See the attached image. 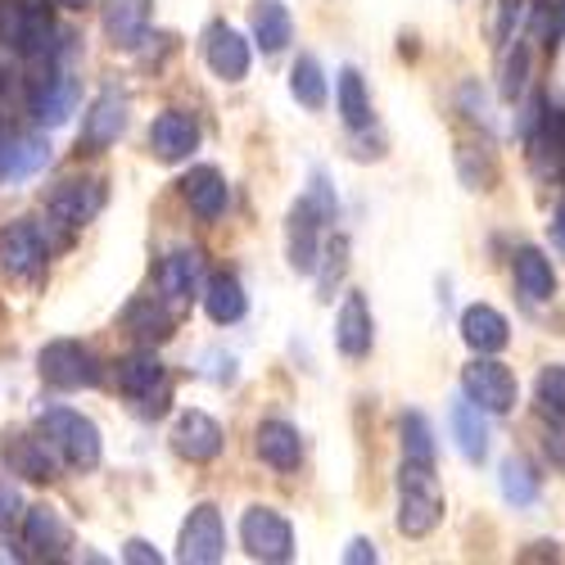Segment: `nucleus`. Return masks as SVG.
<instances>
[{"mask_svg":"<svg viewBox=\"0 0 565 565\" xmlns=\"http://www.w3.org/2000/svg\"><path fill=\"white\" fill-rule=\"evenodd\" d=\"M349 267V241L344 235H331L321 245V263H317V286H321V299H331V290L340 286V276Z\"/></svg>","mask_w":565,"mask_h":565,"instance_id":"nucleus-35","label":"nucleus"},{"mask_svg":"<svg viewBox=\"0 0 565 565\" xmlns=\"http://www.w3.org/2000/svg\"><path fill=\"white\" fill-rule=\"evenodd\" d=\"M100 14H105V32L114 45L122 51H136L146 41L150 28V0H100Z\"/></svg>","mask_w":565,"mask_h":565,"instance_id":"nucleus-21","label":"nucleus"},{"mask_svg":"<svg viewBox=\"0 0 565 565\" xmlns=\"http://www.w3.org/2000/svg\"><path fill=\"white\" fill-rule=\"evenodd\" d=\"M36 371L45 385L55 390H90L100 385V362L86 344L77 340H51L41 353H36Z\"/></svg>","mask_w":565,"mask_h":565,"instance_id":"nucleus-3","label":"nucleus"},{"mask_svg":"<svg viewBox=\"0 0 565 565\" xmlns=\"http://www.w3.org/2000/svg\"><path fill=\"white\" fill-rule=\"evenodd\" d=\"M552 245L565 254V200H561L556 213H552Z\"/></svg>","mask_w":565,"mask_h":565,"instance_id":"nucleus-44","label":"nucleus"},{"mask_svg":"<svg viewBox=\"0 0 565 565\" xmlns=\"http://www.w3.org/2000/svg\"><path fill=\"white\" fill-rule=\"evenodd\" d=\"M51 452H55L51 444L32 439V435H6V439H0V457H6L10 476H23L32 484L55 480V457Z\"/></svg>","mask_w":565,"mask_h":565,"instance_id":"nucleus-16","label":"nucleus"},{"mask_svg":"<svg viewBox=\"0 0 565 565\" xmlns=\"http://www.w3.org/2000/svg\"><path fill=\"white\" fill-rule=\"evenodd\" d=\"M321 226H331V222H326V217L308 204V195H303V200L290 209V222H286V254H290V267L303 271V276H312L317 263H321Z\"/></svg>","mask_w":565,"mask_h":565,"instance_id":"nucleus-10","label":"nucleus"},{"mask_svg":"<svg viewBox=\"0 0 565 565\" xmlns=\"http://www.w3.org/2000/svg\"><path fill=\"white\" fill-rule=\"evenodd\" d=\"M371 340H375V321H371L366 299L362 295H344L340 317H335V349L358 362V358L371 353Z\"/></svg>","mask_w":565,"mask_h":565,"instance_id":"nucleus-19","label":"nucleus"},{"mask_svg":"<svg viewBox=\"0 0 565 565\" xmlns=\"http://www.w3.org/2000/svg\"><path fill=\"white\" fill-rule=\"evenodd\" d=\"M511 271H515V290H521L530 303H547L556 295V271H552V263H547L543 249H534V245L515 249Z\"/></svg>","mask_w":565,"mask_h":565,"instance_id":"nucleus-26","label":"nucleus"},{"mask_svg":"<svg viewBox=\"0 0 565 565\" xmlns=\"http://www.w3.org/2000/svg\"><path fill=\"white\" fill-rule=\"evenodd\" d=\"M254 452L271 466V470H299L303 461V439L290 420H263L254 435Z\"/></svg>","mask_w":565,"mask_h":565,"instance_id":"nucleus-22","label":"nucleus"},{"mask_svg":"<svg viewBox=\"0 0 565 565\" xmlns=\"http://www.w3.org/2000/svg\"><path fill=\"white\" fill-rule=\"evenodd\" d=\"M100 204H105L100 181H60L51 200H45V213H51V222L64 226V235H73L100 213Z\"/></svg>","mask_w":565,"mask_h":565,"instance_id":"nucleus-9","label":"nucleus"},{"mask_svg":"<svg viewBox=\"0 0 565 565\" xmlns=\"http://www.w3.org/2000/svg\"><path fill=\"white\" fill-rule=\"evenodd\" d=\"M534 394H539L543 416H552L556 426H565V366H543L539 381H534Z\"/></svg>","mask_w":565,"mask_h":565,"instance_id":"nucleus-36","label":"nucleus"},{"mask_svg":"<svg viewBox=\"0 0 565 565\" xmlns=\"http://www.w3.org/2000/svg\"><path fill=\"white\" fill-rule=\"evenodd\" d=\"M77 100H82L77 77L55 73V77H45V82L32 90V118H36L41 127H64L68 114L77 109Z\"/></svg>","mask_w":565,"mask_h":565,"instance_id":"nucleus-20","label":"nucleus"},{"mask_svg":"<svg viewBox=\"0 0 565 565\" xmlns=\"http://www.w3.org/2000/svg\"><path fill=\"white\" fill-rule=\"evenodd\" d=\"M222 426L209 416V412H181L177 416V426H172V448H177V457H185V461H195V466H204V461H213L217 452H222Z\"/></svg>","mask_w":565,"mask_h":565,"instance_id":"nucleus-13","label":"nucleus"},{"mask_svg":"<svg viewBox=\"0 0 565 565\" xmlns=\"http://www.w3.org/2000/svg\"><path fill=\"white\" fill-rule=\"evenodd\" d=\"M127 331H131L136 340H146V344H163V340L172 335V317H168L154 299H140V303L127 308Z\"/></svg>","mask_w":565,"mask_h":565,"instance_id":"nucleus-32","label":"nucleus"},{"mask_svg":"<svg viewBox=\"0 0 565 565\" xmlns=\"http://www.w3.org/2000/svg\"><path fill=\"white\" fill-rule=\"evenodd\" d=\"M209 362H213V366H209V375H213V381H217V385H231V381H235V358L209 353Z\"/></svg>","mask_w":565,"mask_h":565,"instance_id":"nucleus-42","label":"nucleus"},{"mask_svg":"<svg viewBox=\"0 0 565 565\" xmlns=\"http://www.w3.org/2000/svg\"><path fill=\"white\" fill-rule=\"evenodd\" d=\"M552 32H565V0H561V10H556V23H552Z\"/></svg>","mask_w":565,"mask_h":565,"instance_id":"nucleus-45","label":"nucleus"},{"mask_svg":"<svg viewBox=\"0 0 565 565\" xmlns=\"http://www.w3.org/2000/svg\"><path fill=\"white\" fill-rule=\"evenodd\" d=\"M45 258H51V245L36 222H10L0 226V271L14 280H36L45 271Z\"/></svg>","mask_w":565,"mask_h":565,"instance_id":"nucleus-6","label":"nucleus"},{"mask_svg":"<svg viewBox=\"0 0 565 565\" xmlns=\"http://www.w3.org/2000/svg\"><path fill=\"white\" fill-rule=\"evenodd\" d=\"M290 96L303 109H326V73L317 64V55H299L290 68Z\"/></svg>","mask_w":565,"mask_h":565,"instance_id":"nucleus-31","label":"nucleus"},{"mask_svg":"<svg viewBox=\"0 0 565 565\" xmlns=\"http://www.w3.org/2000/svg\"><path fill=\"white\" fill-rule=\"evenodd\" d=\"M303 195H308V204H312V209H317L326 222H335L340 200H335V185H331V177H326L321 168L312 172V181H308V191H303Z\"/></svg>","mask_w":565,"mask_h":565,"instance_id":"nucleus-37","label":"nucleus"},{"mask_svg":"<svg viewBox=\"0 0 565 565\" xmlns=\"http://www.w3.org/2000/svg\"><path fill=\"white\" fill-rule=\"evenodd\" d=\"M14 515H19V493L10 484H0V530H10Z\"/></svg>","mask_w":565,"mask_h":565,"instance_id":"nucleus-41","label":"nucleus"},{"mask_svg":"<svg viewBox=\"0 0 565 565\" xmlns=\"http://www.w3.org/2000/svg\"><path fill=\"white\" fill-rule=\"evenodd\" d=\"M200 276H204V258L195 249H172L159 263V290H163V299L185 303V299L200 290Z\"/></svg>","mask_w":565,"mask_h":565,"instance_id":"nucleus-25","label":"nucleus"},{"mask_svg":"<svg viewBox=\"0 0 565 565\" xmlns=\"http://www.w3.org/2000/svg\"><path fill=\"white\" fill-rule=\"evenodd\" d=\"M344 561H349V565H375V561H381V552H375L371 539H353V543L344 547Z\"/></svg>","mask_w":565,"mask_h":565,"instance_id":"nucleus-40","label":"nucleus"},{"mask_svg":"<svg viewBox=\"0 0 565 565\" xmlns=\"http://www.w3.org/2000/svg\"><path fill=\"white\" fill-rule=\"evenodd\" d=\"M204 312H209L217 326H235V321H241V317L249 312V299H245L241 276H231V271L209 276V286H204Z\"/></svg>","mask_w":565,"mask_h":565,"instance_id":"nucleus-28","label":"nucleus"},{"mask_svg":"<svg viewBox=\"0 0 565 565\" xmlns=\"http://www.w3.org/2000/svg\"><path fill=\"white\" fill-rule=\"evenodd\" d=\"M0 32H6V45H14L19 55L28 60H41V55H55V23L45 10H0Z\"/></svg>","mask_w":565,"mask_h":565,"instance_id":"nucleus-8","label":"nucleus"},{"mask_svg":"<svg viewBox=\"0 0 565 565\" xmlns=\"http://www.w3.org/2000/svg\"><path fill=\"white\" fill-rule=\"evenodd\" d=\"M36 426H41V439L51 444L73 470H96L100 466V430H96V420L73 412V407H45L36 416Z\"/></svg>","mask_w":565,"mask_h":565,"instance_id":"nucleus-2","label":"nucleus"},{"mask_svg":"<svg viewBox=\"0 0 565 565\" xmlns=\"http://www.w3.org/2000/svg\"><path fill=\"white\" fill-rule=\"evenodd\" d=\"M461 394L470 403H480L484 412H493V416H507L515 407V398H521V385H515L511 366L493 362V353H480L461 371Z\"/></svg>","mask_w":565,"mask_h":565,"instance_id":"nucleus-4","label":"nucleus"},{"mask_svg":"<svg viewBox=\"0 0 565 565\" xmlns=\"http://www.w3.org/2000/svg\"><path fill=\"white\" fill-rule=\"evenodd\" d=\"M254 41L263 55H280L295 41V19L280 0H258L254 6Z\"/></svg>","mask_w":565,"mask_h":565,"instance_id":"nucleus-29","label":"nucleus"},{"mask_svg":"<svg viewBox=\"0 0 565 565\" xmlns=\"http://www.w3.org/2000/svg\"><path fill=\"white\" fill-rule=\"evenodd\" d=\"M521 90H525V51H521V45H515V55L507 60V77H502V96H507V100H515V96H521Z\"/></svg>","mask_w":565,"mask_h":565,"instance_id":"nucleus-38","label":"nucleus"},{"mask_svg":"<svg viewBox=\"0 0 565 565\" xmlns=\"http://www.w3.org/2000/svg\"><path fill=\"white\" fill-rule=\"evenodd\" d=\"M226 552V530H222V511L213 502H200L181 525V543H177V556L185 565H213L222 561Z\"/></svg>","mask_w":565,"mask_h":565,"instance_id":"nucleus-7","label":"nucleus"},{"mask_svg":"<svg viewBox=\"0 0 565 565\" xmlns=\"http://www.w3.org/2000/svg\"><path fill=\"white\" fill-rule=\"evenodd\" d=\"M498 484H502V498L515 502V507H530V502L539 498V476H534V466L521 461V457H507V461H502Z\"/></svg>","mask_w":565,"mask_h":565,"instance_id":"nucleus-34","label":"nucleus"},{"mask_svg":"<svg viewBox=\"0 0 565 565\" xmlns=\"http://www.w3.org/2000/svg\"><path fill=\"white\" fill-rule=\"evenodd\" d=\"M335 100H340V118L353 127V131H362V127H371V96H366V82H362V73L358 68H344L340 73V90H335Z\"/></svg>","mask_w":565,"mask_h":565,"instance_id":"nucleus-30","label":"nucleus"},{"mask_svg":"<svg viewBox=\"0 0 565 565\" xmlns=\"http://www.w3.org/2000/svg\"><path fill=\"white\" fill-rule=\"evenodd\" d=\"M45 163H51V140H45V136L0 131V181L36 177Z\"/></svg>","mask_w":565,"mask_h":565,"instance_id":"nucleus-15","label":"nucleus"},{"mask_svg":"<svg viewBox=\"0 0 565 565\" xmlns=\"http://www.w3.org/2000/svg\"><path fill=\"white\" fill-rule=\"evenodd\" d=\"M511 23H521V0H507V10H502V28H498V36H502V41H511Z\"/></svg>","mask_w":565,"mask_h":565,"instance_id":"nucleus-43","label":"nucleus"},{"mask_svg":"<svg viewBox=\"0 0 565 565\" xmlns=\"http://www.w3.org/2000/svg\"><path fill=\"white\" fill-rule=\"evenodd\" d=\"M122 131H127V96L122 90H100L82 118V146L100 154V150L118 146Z\"/></svg>","mask_w":565,"mask_h":565,"instance_id":"nucleus-12","label":"nucleus"},{"mask_svg":"<svg viewBox=\"0 0 565 565\" xmlns=\"http://www.w3.org/2000/svg\"><path fill=\"white\" fill-rule=\"evenodd\" d=\"M204 60H209L213 77H222V82H245V77H249V41L235 32V28H226V23H213V28L204 32Z\"/></svg>","mask_w":565,"mask_h":565,"instance_id":"nucleus-14","label":"nucleus"},{"mask_svg":"<svg viewBox=\"0 0 565 565\" xmlns=\"http://www.w3.org/2000/svg\"><path fill=\"white\" fill-rule=\"evenodd\" d=\"M181 195H185V204H191L204 222H217V217L226 213V200H231L226 177H222L213 163H200V168L185 172V177H181Z\"/></svg>","mask_w":565,"mask_h":565,"instance_id":"nucleus-18","label":"nucleus"},{"mask_svg":"<svg viewBox=\"0 0 565 565\" xmlns=\"http://www.w3.org/2000/svg\"><path fill=\"white\" fill-rule=\"evenodd\" d=\"M444 521V489L435 480V466L403 461L398 470V534L426 539Z\"/></svg>","mask_w":565,"mask_h":565,"instance_id":"nucleus-1","label":"nucleus"},{"mask_svg":"<svg viewBox=\"0 0 565 565\" xmlns=\"http://www.w3.org/2000/svg\"><path fill=\"white\" fill-rule=\"evenodd\" d=\"M150 150L154 159L163 163H181V159H191L200 150V122L195 114H185V109H168L150 122Z\"/></svg>","mask_w":565,"mask_h":565,"instance_id":"nucleus-11","label":"nucleus"},{"mask_svg":"<svg viewBox=\"0 0 565 565\" xmlns=\"http://www.w3.org/2000/svg\"><path fill=\"white\" fill-rule=\"evenodd\" d=\"M398 435H403V461H420V466H435V430L420 412H407L398 420Z\"/></svg>","mask_w":565,"mask_h":565,"instance_id":"nucleus-33","label":"nucleus"},{"mask_svg":"<svg viewBox=\"0 0 565 565\" xmlns=\"http://www.w3.org/2000/svg\"><path fill=\"white\" fill-rule=\"evenodd\" d=\"M23 539H28V547L36 556H64L73 547V530H68V521L55 507H32L23 515Z\"/></svg>","mask_w":565,"mask_h":565,"instance_id":"nucleus-23","label":"nucleus"},{"mask_svg":"<svg viewBox=\"0 0 565 565\" xmlns=\"http://www.w3.org/2000/svg\"><path fill=\"white\" fill-rule=\"evenodd\" d=\"M118 390L136 403H146L150 394L163 390V362L154 358V349H140V353H127L118 362Z\"/></svg>","mask_w":565,"mask_h":565,"instance_id":"nucleus-27","label":"nucleus"},{"mask_svg":"<svg viewBox=\"0 0 565 565\" xmlns=\"http://www.w3.org/2000/svg\"><path fill=\"white\" fill-rule=\"evenodd\" d=\"M241 543L254 561H271V565L295 556V530H290L286 515L271 511V507H249L241 515Z\"/></svg>","mask_w":565,"mask_h":565,"instance_id":"nucleus-5","label":"nucleus"},{"mask_svg":"<svg viewBox=\"0 0 565 565\" xmlns=\"http://www.w3.org/2000/svg\"><path fill=\"white\" fill-rule=\"evenodd\" d=\"M122 561H131V565H159L163 552H159L154 543H146V539H131V543L122 547Z\"/></svg>","mask_w":565,"mask_h":565,"instance_id":"nucleus-39","label":"nucleus"},{"mask_svg":"<svg viewBox=\"0 0 565 565\" xmlns=\"http://www.w3.org/2000/svg\"><path fill=\"white\" fill-rule=\"evenodd\" d=\"M461 340L476 349V353H502L507 340H511V326H507V317H502L498 308L470 303V308L461 312Z\"/></svg>","mask_w":565,"mask_h":565,"instance_id":"nucleus-24","label":"nucleus"},{"mask_svg":"<svg viewBox=\"0 0 565 565\" xmlns=\"http://www.w3.org/2000/svg\"><path fill=\"white\" fill-rule=\"evenodd\" d=\"M448 426H452V439H457V452L470 461V466H480L489 457V426H484V407L480 403H470L466 394L448 407Z\"/></svg>","mask_w":565,"mask_h":565,"instance_id":"nucleus-17","label":"nucleus"}]
</instances>
